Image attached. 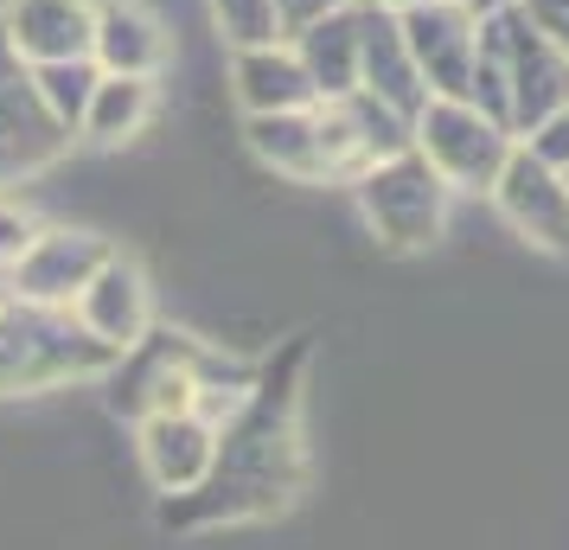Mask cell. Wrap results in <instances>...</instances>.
I'll return each instance as SVG.
<instances>
[{"mask_svg":"<svg viewBox=\"0 0 569 550\" xmlns=\"http://www.w3.org/2000/svg\"><path fill=\"white\" fill-rule=\"evenodd\" d=\"M352 199H359V218L371 224V237L385 250H397V257H410V250H429L448 231L455 186L441 180L416 148H403V154L365 167L359 180H352Z\"/></svg>","mask_w":569,"mask_h":550,"instance_id":"5b68a950","label":"cell"},{"mask_svg":"<svg viewBox=\"0 0 569 550\" xmlns=\"http://www.w3.org/2000/svg\"><path fill=\"white\" fill-rule=\"evenodd\" d=\"M90 27H97V0H0V39L27 64L90 58Z\"/></svg>","mask_w":569,"mask_h":550,"instance_id":"4fadbf2b","label":"cell"},{"mask_svg":"<svg viewBox=\"0 0 569 550\" xmlns=\"http://www.w3.org/2000/svg\"><path fill=\"white\" fill-rule=\"evenodd\" d=\"M410 148L429 160L455 192H492L506 154L518 148V134L506 129V122H492L487 109L467 103V97H429L422 116L410 122Z\"/></svg>","mask_w":569,"mask_h":550,"instance_id":"8992f818","label":"cell"},{"mask_svg":"<svg viewBox=\"0 0 569 550\" xmlns=\"http://www.w3.org/2000/svg\"><path fill=\"white\" fill-rule=\"evenodd\" d=\"M301 64H308V83L320 103H333V97H352L359 90V0L352 7H339L327 20H313L308 32H295L288 39Z\"/></svg>","mask_w":569,"mask_h":550,"instance_id":"ac0fdd59","label":"cell"},{"mask_svg":"<svg viewBox=\"0 0 569 550\" xmlns=\"http://www.w3.org/2000/svg\"><path fill=\"white\" fill-rule=\"evenodd\" d=\"M243 141H250V154H257L269 173H282V180H301V186L327 180V154H320V122H313V109L243 116Z\"/></svg>","mask_w":569,"mask_h":550,"instance_id":"e0dca14e","label":"cell"},{"mask_svg":"<svg viewBox=\"0 0 569 550\" xmlns=\"http://www.w3.org/2000/svg\"><path fill=\"white\" fill-rule=\"evenodd\" d=\"M154 122V78H97L90 90V109H83L78 134L83 141H97V148H122L134 134Z\"/></svg>","mask_w":569,"mask_h":550,"instance_id":"d6986e66","label":"cell"},{"mask_svg":"<svg viewBox=\"0 0 569 550\" xmlns=\"http://www.w3.org/2000/svg\"><path fill=\"white\" fill-rule=\"evenodd\" d=\"M487 199L499 206V218H506L531 250L569 257V180H563V167H550L543 154H531V148L518 141Z\"/></svg>","mask_w":569,"mask_h":550,"instance_id":"ba28073f","label":"cell"},{"mask_svg":"<svg viewBox=\"0 0 569 550\" xmlns=\"http://www.w3.org/2000/svg\"><path fill=\"white\" fill-rule=\"evenodd\" d=\"M563 180H569V167H563Z\"/></svg>","mask_w":569,"mask_h":550,"instance_id":"83f0119b","label":"cell"},{"mask_svg":"<svg viewBox=\"0 0 569 550\" xmlns=\"http://www.w3.org/2000/svg\"><path fill=\"white\" fill-rule=\"evenodd\" d=\"M211 27L218 39L243 52V46H276L282 20H276V0H211Z\"/></svg>","mask_w":569,"mask_h":550,"instance_id":"44dd1931","label":"cell"},{"mask_svg":"<svg viewBox=\"0 0 569 550\" xmlns=\"http://www.w3.org/2000/svg\"><path fill=\"white\" fill-rule=\"evenodd\" d=\"M301 371L308 340H288L269 352L237 403V417L218 429L211 473L192 493L160 499L167 531H224V524L282 519L308 487V442H301Z\"/></svg>","mask_w":569,"mask_h":550,"instance_id":"6da1fadb","label":"cell"},{"mask_svg":"<svg viewBox=\"0 0 569 550\" xmlns=\"http://www.w3.org/2000/svg\"><path fill=\"white\" fill-rule=\"evenodd\" d=\"M461 7H480V0H461Z\"/></svg>","mask_w":569,"mask_h":550,"instance_id":"4316f807","label":"cell"},{"mask_svg":"<svg viewBox=\"0 0 569 550\" xmlns=\"http://www.w3.org/2000/svg\"><path fill=\"white\" fill-rule=\"evenodd\" d=\"M90 58L109 78H160L167 58H173V39H167V20L141 0H97V27H90Z\"/></svg>","mask_w":569,"mask_h":550,"instance_id":"8fae6325","label":"cell"},{"mask_svg":"<svg viewBox=\"0 0 569 550\" xmlns=\"http://www.w3.org/2000/svg\"><path fill=\"white\" fill-rule=\"evenodd\" d=\"M109 257H116V243H109V237L52 224V231L32 237V250L13 262L0 282L13 289V301H32V308H71Z\"/></svg>","mask_w":569,"mask_h":550,"instance_id":"9c48e42d","label":"cell"},{"mask_svg":"<svg viewBox=\"0 0 569 550\" xmlns=\"http://www.w3.org/2000/svg\"><path fill=\"white\" fill-rule=\"evenodd\" d=\"M250 378H257V366H237L218 346L192 340L180 327H148L116 359L103 403L122 422H141V417H160V410H192L199 391H211V384H250Z\"/></svg>","mask_w":569,"mask_h":550,"instance_id":"3957f363","label":"cell"},{"mask_svg":"<svg viewBox=\"0 0 569 550\" xmlns=\"http://www.w3.org/2000/svg\"><path fill=\"white\" fill-rule=\"evenodd\" d=\"M397 27H403V46L429 83V97H467L473 58H480V13L461 0H422L410 13H397Z\"/></svg>","mask_w":569,"mask_h":550,"instance_id":"30bf717a","label":"cell"},{"mask_svg":"<svg viewBox=\"0 0 569 550\" xmlns=\"http://www.w3.org/2000/svg\"><path fill=\"white\" fill-rule=\"evenodd\" d=\"M231 97H237L243 116H276V109H313L320 103L313 83H308V64H301V52H295L288 39L231 52Z\"/></svg>","mask_w":569,"mask_h":550,"instance_id":"2e32d148","label":"cell"},{"mask_svg":"<svg viewBox=\"0 0 569 550\" xmlns=\"http://www.w3.org/2000/svg\"><path fill=\"white\" fill-rule=\"evenodd\" d=\"M339 7H352V0H276V20H282V39H295V32H308L313 20H327V13H339Z\"/></svg>","mask_w":569,"mask_h":550,"instance_id":"603a6c76","label":"cell"},{"mask_svg":"<svg viewBox=\"0 0 569 550\" xmlns=\"http://www.w3.org/2000/svg\"><path fill=\"white\" fill-rule=\"evenodd\" d=\"M467 103H480L518 141H531L569 103V52L550 32L531 27V13L518 0L480 13V58H473Z\"/></svg>","mask_w":569,"mask_h":550,"instance_id":"7a4b0ae2","label":"cell"},{"mask_svg":"<svg viewBox=\"0 0 569 550\" xmlns=\"http://www.w3.org/2000/svg\"><path fill=\"white\" fill-rule=\"evenodd\" d=\"M359 90H371L378 103H390L410 122L429 103V83H422L410 46H403V27L385 7H359Z\"/></svg>","mask_w":569,"mask_h":550,"instance_id":"5bb4252c","label":"cell"},{"mask_svg":"<svg viewBox=\"0 0 569 550\" xmlns=\"http://www.w3.org/2000/svg\"><path fill=\"white\" fill-rule=\"evenodd\" d=\"M518 7L531 13V27L550 32V39H557V46L569 52V0H518Z\"/></svg>","mask_w":569,"mask_h":550,"instance_id":"d4e9b609","label":"cell"},{"mask_svg":"<svg viewBox=\"0 0 569 550\" xmlns=\"http://www.w3.org/2000/svg\"><path fill=\"white\" fill-rule=\"evenodd\" d=\"M141 436V468L160 493H192L199 480L211 473V454H218V429H211L199 410H160V417L134 422Z\"/></svg>","mask_w":569,"mask_h":550,"instance_id":"7c38bea8","label":"cell"},{"mask_svg":"<svg viewBox=\"0 0 569 550\" xmlns=\"http://www.w3.org/2000/svg\"><path fill=\"white\" fill-rule=\"evenodd\" d=\"M359 7H385V13H410V7H422V0H359Z\"/></svg>","mask_w":569,"mask_h":550,"instance_id":"484cf974","label":"cell"},{"mask_svg":"<svg viewBox=\"0 0 569 550\" xmlns=\"http://www.w3.org/2000/svg\"><path fill=\"white\" fill-rule=\"evenodd\" d=\"M39 231H46V224H39V218H32L27 206H7V199H0V276H7L13 262L27 257L32 237H39Z\"/></svg>","mask_w":569,"mask_h":550,"instance_id":"7402d4cb","label":"cell"},{"mask_svg":"<svg viewBox=\"0 0 569 550\" xmlns=\"http://www.w3.org/2000/svg\"><path fill=\"white\" fill-rule=\"evenodd\" d=\"M97 58H58V64H32V83H39V97H46V109H52L64 129L78 134L83 109H90V90H97Z\"/></svg>","mask_w":569,"mask_h":550,"instance_id":"ffe728a7","label":"cell"},{"mask_svg":"<svg viewBox=\"0 0 569 550\" xmlns=\"http://www.w3.org/2000/svg\"><path fill=\"white\" fill-rule=\"evenodd\" d=\"M71 314H78V320H83V327H90V333H97L103 346L129 352V346L141 340L148 327H154L148 276H141V269H134V262L122 257V250H116V257H109L103 269L90 276V289H83L78 301H71Z\"/></svg>","mask_w":569,"mask_h":550,"instance_id":"9a60e30c","label":"cell"},{"mask_svg":"<svg viewBox=\"0 0 569 550\" xmlns=\"http://www.w3.org/2000/svg\"><path fill=\"white\" fill-rule=\"evenodd\" d=\"M525 148H531V154H543L550 167H569V103L557 109V116H550V122H543V129L525 141Z\"/></svg>","mask_w":569,"mask_h":550,"instance_id":"cb8c5ba5","label":"cell"},{"mask_svg":"<svg viewBox=\"0 0 569 550\" xmlns=\"http://www.w3.org/2000/svg\"><path fill=\"white\" fill-rule=\"evenodd\" d=\"M64 148H71V129L46 109L32 64L0 39V186L46 173L52 160H64Z\"/></svg>","mask_w":569,"mask_h":550,"instance_id":"52a82bcc","label":"cell"},{"mask_svg":"<svg viewBox=\"0 0 569 550\" xmlns=\"http://www.w3.org/2000/svg\"><path fill=\"white\" fill-rule=\"evenodd\" d=\"M116 346H103L71 308L0 301V397H32L58 384H90L116 371Z\"/></svg>","mask_w":569,"mask_h":550,"instance_id":"277c9868","label":"cell"}]
</instances>
